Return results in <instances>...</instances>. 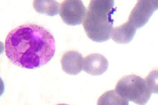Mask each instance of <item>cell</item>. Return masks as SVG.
Returning a JSON list of instances; mask_svg holds the SVG:
<instances>
[{"mask_svg":"<svg viewBox=\"0 0 158 105\" xmlns=\"http://www.w3.org/2000/svg\"><path fill=\"white\" fill-rule=\"evenodd\" d=\"M56 42L51 33L34 24L20 25L6 38L5 52L13 64L30 70L47 64L56 53Z\"/></svg>","mask_w":158,"mask_h":105,"instance_id":"cell-1","label":"cell"},{"mask_svg":"<svg viewBox=\"0 0 158 105\" xmlns=\"http://www.w3.org/2000/svg\"><path fill=\"white\" fill-rule=\"evenodd\" d=\"M114 1H91L83 27L86 35L95 42H104L111 37L113 29L112 16L117 11Z\"/></svg>","mask_w":158,"mask_h":105,"instance_id":"cell-2","label":"cell"},{"mask_svg":"<svg viewBox=\"0 0 158 105\" xmlns=\"http://www.w3.org/2000/svg\"><path fill=\"white\" fill-rule=\"evenodd\" d=\"M157 74V71H152L146 79L136 75L125 76L117 83L115 91L128 101L145 105L152 94L158 93Z\"/></svg>","mask_w":158,"mask_h":105,"instance_id":"cell-3","label":"cell"},{"mask_svg":"<svg viewBox=\"0 0 158 105\" xmlns=\"http://www.w3.org/2000/svg\"><path fill=\"white\" fill-rule=\"evenodd\" d=\"M86 9L81 1L66 0L60 4V15L67 25L76 26L85 20Z\"/></svg>","mask_w":158,"mask_h":105,"instance_id":"cell-4","label":"cell"},{"mask_svg":"<svg viewBox=\"0 0 158 105\" xmlns=\"http://www.w3.org/2000/svg\"><path fill=\"white\" fill-rule=\"evenodd\" d=\"M158 1H138L131 11L128 22L136 29L143 26L158 9Z\"/></svg>","mask_w":158,"mask_h":105,"instance_id":"cell-5","label":"cell"},{"mask_svg":"<svg viewBox=\"0 0 158 105\" xmlns=\"http://www.w3.org/2000/svg\"><path fill=\"white\" fill-rule=\"evenodd\" d=\"M108 66L107 59L100 54H91L83 59V70L92 76L102 75L108 70Z\"/></svg>","mask_w":158,"mask_h":105,"instance_id":"cell-6","label":"cell"},{"mask_svg":"<svg viewBox=\"0 0 158 105\" xmlns=\"http://www.w3.org/2000/svg\"><path fill=\"white\" fill-rule=\"evenodd\" d=\"M83 59L79 52L74 50L66 52L61 59L62 68L67 74L77 75L82 70Z\"/></svg>","mask_w":158,"mask_h":105,"instance_id":"cell-7","label":"cell"},{"mask_svg":"<svg viewBox=\"0 0 158 105\" xmlns=\"http://www.w3.org/2000/svg\"><path fill=\"white\" fill-rule=\"evenodd\" d=\"M136 30L137 29L127 22L113 29L112 39L118 44H128L132 41L136 33Z\"/></svg>","mask_w":158,"mask_h":105,"instance_id":"cell-8","label":"cell"},{"mask_svg":"<svg viewBox=\"0 0 158 105\" xmlns=\"http://www.w3.org/2000/svg\"><path fill=\"white\" fill-rule=\"evenodd\" d=\"M33 7L40 14H44L48 16H56L59 14L60 4L56 1H34Z\"/></svg>","mask_w":158,"mask_h":105,"instance_id":"cell-9","label":"cell"},{"mask_svg":"<svg viewBox=\"0 0 158 105\" xmlns=\"http://www.w3.org/2000/svg\"><path fill=\"white\" fill-rule=\"evenodd\" d=\"M97 105H129V101L120 96L115 90H111L100 97Z\"/></svg>","mask_w":158,"mask_h":105,"instance_id":"cell-10","label":"cell"},{"mask_svg":"<svg viewBox=\"0 0 158 105\" xmlns=\"http://www.w3.org/2000/svg\"><path fill=\"white\" fill-rule=\"evenodd\" d=\"M57 105H69L68 104H65V103H60V104H58Z\"/></svg>","mask_w":158,"mask_h":105,"instance_id":"cell-11","label":"cell"}]
</instances>
